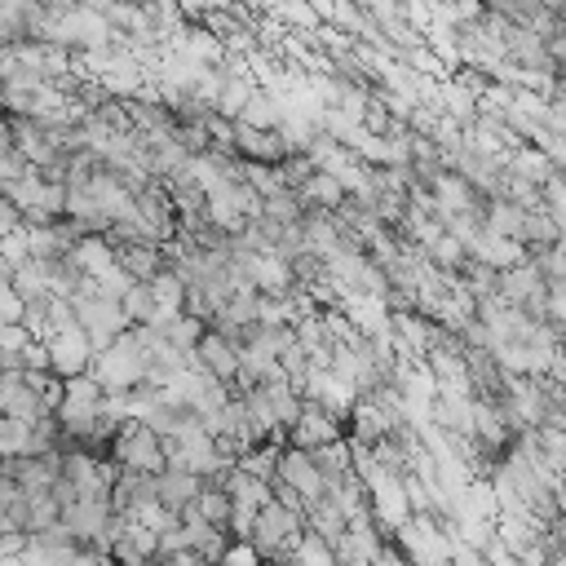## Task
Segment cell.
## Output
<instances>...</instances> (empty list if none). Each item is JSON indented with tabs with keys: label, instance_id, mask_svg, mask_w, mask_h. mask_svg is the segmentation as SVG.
Listing matches in <instances>:
<instances>
[{
	"label": "cell",
	"instance_id": "cell-12",
	"mask_svg": "<svg viewBox=\"0 0 566 566\" xmlns=\"http://www.w3.org/2000/svg\"><path fill=\"white\" fill-rule=\"evenodd\" d=\"M473 442L482 451H491V455H495V447L509 442V420H504L495 398H482V394L473 398Z\"/></svg>",
	"mask_w": 566,
	"mask_h": 566
},
{
	"label": "cell",
	"instance_id": "cell-11",
	"mask_svg": "<svg viewBox=\"0 0 566 566\" xmlns=\"http://www.w3.org/2000/svg\"><path fill=\"white\" fill-rule=\"evenodd\" d=\"M199 486H203V478L190 473V469H172V464H164V469L155 473V500H159L164 509H172L177 517H181V509L199 495Z\"/></svg>",
	"mask_w": 566,
	"mask_h": 566
},
{
	"label": "cell",
	"instance_id": "cell-22",
	"mask_svg": "<svg viewBox=\"0 0 566 566\" xmlns=\"http://www.w3.org/2000/svg\"><path fill=\"white\" fill-rule=\"evenodd\" d=\"M544 318L566 323V270L544 279Z\"/></svg>",
	"mask_w": 566,
	"mask_h": 566
},
{
	"label": "cell",
	"instance_id": "cell-9",
	"mask_svg": "<svg viewBox=\"0 0 566 566\" xmlns=\"http://www.w3.org/2000/svg\"><path fill=\"white\" fill-rule=\"evenodd\" d=\"M0 416H13V420L35 424L40 416H49V407H44L40 389L22 371H0Z\"/></svg>",
	"mask_w": 566,
	"mask_h": 566
},
{
	"label": "cell",
	"instance_id": "cell-17",
	"mask_svg": "<svg viewBox=\"0 0 566 566\" xmlns=\"http://www.w3.org/2000/svg\"><path fill=\"white\" fill-rule=\"evenodd\" d=\"M287 557H296V562H314V566H332V562H336V548H332V544H327L318 531L301 526V535L292 539Z\"/></svg>",
	"mask_w": 566,
	"mask_h": 566
},
{
	"label": "cell",
	"instance_id": "cell-23",
	"mask_svg": "<svg viewBox=\"0 0 566 566\" xmlns=\"http://www.w3.org/2000/svg\"><path fill=\"white\" fill-rule=\"evenodd\" d=\"M0 252H4L13 265H18V261H27V256H31V248H27V230H22V226H13L9 234H0Z\"/></svg>",
	"mask_w": 566,
	"mask_h": 566
},
{
	"label": "cell",
	"instance_id": "cell-4",
	"mask_svg": "<svg viewBox=\"0 0 566 566\" xmlns=\"http://www.w3.org/2000/svg\"><path fill=\"white\" fill-rule=\"evenodd\" d=\"M301 526H305V517L292 513V509H283V504L270 495V500L256 509L252 544L261 548V557H287V548H292V539L301 535Z\"/></svg>",
	"mask_w": 566,
	"mask_h": 566
},
{
	"label": "cell",
	"instance_id": "cell-3",
	"mask_svg": "<svg viewBox=\"0 0 566 566\" xmlns=\"http://www.w3.org/2000/svg\"><path fill=\"white\" fill-rule=\"evenodd\" d=\"M111 455H115V464L150 469V473H159V469L168 464L159 433H155L150 424H142V420H124V424L111 433Z\"/></svg>",
	"mask_w": 566,
	"mask_h": 566
},
{
	"label": "cell",
	"instance_id": "cell-25",
	"mask_svg": "<svg viewBox=\"0 0 566 566\" xmlns=\"http://www.w3.org/2000/svg\"><path fill=\"white\" fill-rule=\"evenodd\" d=\"M22 305H27V301L13 292V283H4V287H0V318H22Z\"/></svg>",
	"mask_w": 566,
	"mask_h": 566
},
{
	"label": "cell",
	"instance_id": "cell-19",
	"mask_svg": "<svg viewBox=\"0 0 566 566\" xmlns=\"http://www.w3.org/2000/svg\"><path fill=\"white\" fill-rule=\"evenodd\" d=\"M40 186H44V172L31 164L27 172H18V177H9V181H0V190L18 203V208H31L35 199H40Z\"/></svg>",
	"mask_w": 566,
	"mask_h": 566
},
{
	"label": "cell",
	"instance_id": "cell-10",
	"mask_svg": "<svg viewBox=\"0 0 566 566\" xmlns=\"http://www.w3.org/2000/svg\"><path fill=\"white\" fill-rule=\"evenodd\" d=\"M195 354H199V363L212 376H221V380H234L239 376V340H230L226 332L203 327V336L195 340Z\"/></svg>",
	"mask_w": 566,
	"mask_h": 566
},
{
	"label": "cell",
	"instance_id": "cell-1",
	"mask_svg": "<svg viewBox=\"0 0 566 566\" xmlns=\"http://www.w3.org/2000/svg\"><path fill=\"white\" fill-rule=\"evenodd\" d=\"M88 371H93L106 389H128V385L146 380V371H150V349L137 340V332H133V327H124L111 345L93 349Z\"/></svg>",
	"mask_w": 566,
	"mask_h": 566
},
{
	"label": "cell",
	"instance_id": "cell-21",
	"mask_svg": "<svg viewBox=\"0 0 566 566\" xmlns=\"http://www.w3.org/2000/svg\"><path fill=\"white\" fill-rule=\"evenodd\" d=\"M119 305H124V314H128V323H146V318H150V310H155V296H150V287H146V279H133V283L124 287V296H119Z\"/></svg>",
	"mask_w": 566,
	"mask_h": 566
},
{
	"label": "cell",
	"instance_id": "cell-24",
	"mask_svg": "<svg viewBox=\"0 0 566 566\" xmlns=\"http://www.w3.org/2000/svg\"><path fill=\"white\" fill-rule=\"evenodd\" d=\"M221 562H234V566H239V562H248V566H252V562H261V548H256L252 539H239V544L221 548Z\"/></svg>",
	"mask_w": 566,
	"mask_h": 566
},
{
	"label": "cell",
	"instance_id": "cell-18",
	"mask_svg": "<svg viewBox=\"0 0 566 566\" xmlns=\"http://www.w3.org/2000/svg\"><path fill=\"white\" fill-rule=\"evenodd\" d=\"M13 292H18L22 301H35V296L49 292V287H44V261H40V256H27V261L13 265Z\"/></svg>",
	"mask_w": 566,
	"mask_h": 566
},
{
	"label": "cell",
	"instance_id": "cell-2",
	"mask_svg": "<svg viewBox=\"0 0 566 566\" xmlns=\"http://www.w3.org/2000/svg\"><path fill=\"white\" fill-rule=\"evenodd\" d=\"M71 310H75V323L88 332L93 349L111 345L124 327H133V323H128V314H124V305H119V296H102L88 279H84V283H80V292L71 296Z\"/></svg>",
	"mask_w": 566,
	"mask_h": 566
},
{
	"label": "cell",
	"instance_id": "cell-20",
	"mask_svg": "<svg viewBox=\"0 0 566 566\" xmlns=\"http://www.w3.org/2000/svg\"><path fill=\"white\" fill-rule=\"evenodd\" d=\"M424 256H429V261H433L438 270H460L469 252H464V243H460V239H455L451 230H442V234H438V239H433V243L424 248Z\"/></svg>",
	"mask_w": 566,
	"mask_h": 566
},
{
	"label": "cell",
	"instance_id": "cell-7",
	"mask_svg": "<svg viewBox=\"0 0 566 566\" xmlns=\"http://www.w3.org/2000/svg\"><path fill=\"white\" fill-rule=\"evenodd\" d=\"M332 438H345V420L336 416V411H327V407H318V402H301V416L287 424V442L292 447H323V442H332Z\"/></svg>",
	"mask_w": 566,
	"mask_h": 566
},
{
	"label": "cell",
	"instance_id": "cell-5",
	"mask_svg": "<svg viewBox=\"0 0 566 566\" xmlns=\"http://www.w3.org/2000/svg\"><path fill=\"white\" fill-rule=\"evenodd\" d=\"M44 349H49V371H57L62 380L75 376V371H88V358H93V340L80 323H66V327H53L44 336Z\"/></svg>",
	"mask_w": 566,
	"mask_h": 566
},
{
	"label": "cell",
	"instance_id": "cell-14",
	"mask_svg": "<svg viewBox=\"0 0 566 566\" xmlns=\"http://www.w3.org/2000/svg\"><path fill=\"white\" fill-rule=\"evenodd\" d=\"M115 261H119L133 279H150V274L164 265V252H159L155 239H124V243H115Z\"/></svg>",
	"mask_w": 566,
	"mask_h": 566
},
{
	"label": "cell",
	"instance_id": "cell-16",
	"mask_svg": "<svg viewBox=\"0 0 566 566\" xmlns=\"http://www.w3.org/2000/svg\"><path fill=\"white\" fill-rule=\"evenodd\" d=\"M146 287H150L155 305H164V310H181V305H186V279H181L172 265H159V270L146 279Z\"/></svg>",
	"mask_w": 566,
	"mask_h": 566
},
{
	"label": "cell",
	"instance_id": "cell-15",
	"mask_svg": "<svg viewBox=\"0 0 566 566\" xmlns=\"http://www.w3.org/2000/svg\"><path fill=\"white\" fill-rule=\"evenodd\" d=\"M296 195H301L305 208H327V212L345 203V186H340L332 172H323V168H314V172L296 186Z\"/></svg>",
	"mask_w": 566,
	"mask_h": 566
},
{
	"label": "cell",
	"instance_id": "cell-8",
	"mask_svg": "<svg viewBox=\"0 0 566 566\" xmlns=\"http://www.w3.org/2000/svg\"><path fill=\"white\" fill-rule=\"evenodd\" d=\"M274 478H283L287 486H296V491L305 495V504L318 500V495H327V482H323V473H318V464H314V455H310L305 447H292V442H287V447L279 451Z\"/></svg>",
	"mask_w": 566,
	"mask_h": 566
},
{
	"label": "cell",
	"instance_id": "cell-6",
	"mask_svg": "<svg viewBox=\"0 0 566 566\" xmlns=\"http://www.w3.org/2000/svg\"><path fill=\"white\" fill-rule=\"evenodd\" d=\"M367 500H371V517H376V526L389 535V531H398L407 517H411V500H407V486H402V478L398 473H376V478H367Z\"/></svg>",
	"mask_w": 566,
	"mask_h": 566
},
{
	"label": "cell",
	"instance_id": "cell-26",
	"mask_svg": "<svg viewBox=\"0 0 566 566\" xmlns=\"http://www.w3.org/2000/svg\"><path fill=\"white\" fill-rule=\"evenodd\" d=\"M0 128H4V115H0Z\"/></svg>",
	"mask_w": 566,
	"mask_h": 566
},
{
	"label": "cell",
	"instance_id": "cell-13",
	"mask_svg": "<svg viewBox=\"0 0 566 566\" xmlns=\"http://www.w3.org/2000/svg\"><path fill=\"white\" fill-rule=\"evenodd\" d=\"M66 256L80 265V274L97 279L102 270H111V265H115V243H111V234H80V239L71 243V252H66Z\"/></svg>",
	"mask_w": 566,
	"mask_h": 566
}]
</instances>
